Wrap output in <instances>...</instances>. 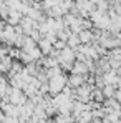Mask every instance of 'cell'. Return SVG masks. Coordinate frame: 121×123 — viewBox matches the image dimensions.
<instances>
[{
  "label": "cell",
  "mask_w": 121,
  "mask_h": 123,
  "mask_svg": "<svg viewBox=\"0 0 121 123\" xmlns=\"http://www.w3.org/2000/svg\"><path fill=\"white\" fill-rule=\"evenodd\" d=\"M66 85H68V75H66L65 72H61L60 75H57V77H52V78L48 80L50 95H52V97H57V95L63 93V90L66 88Z\"/></svg>",
  "instance_id": "1"
},
{
  "label": "cell",
  "mask_w": 121,
  "mask_h": 123,
  "mask_svg": "<svg viewBox=\"0 0 121 123\" xmlns=\"http://www.w3.org/2000/svg\"><path fill=\"white\" fill-rule=\"evenodd\" d=\"M7 98H8V102L13 103V105H25V103L28 102V97L25 95V92L22 90V88H15V86H12L10 85V88H8V95H7Z\"/></svg>",
  "instance_id": "2"
},
{
  "label": "cell",
  "mask_w": 121,
  "mask_h": 123,
  "mask_svg": "<svg viewBox=\"0 0 121 123\" xmlns=\"http://www.w3.org/2000/svg\"><path fill=\"white\" fill-rule=\"evenodd\" d=\"M17 30H15V27L13 25H5V28L2 30V33H0V38L3 42V45H8V47H15V42H17Z\"/></svg>",
  "instance_id": "3"
},
{
  "label": "cell",
  "mask_w": 121,
  "mask_h": 123,
  "mask_svg": "<svg viewBox=\"0 0 121 123\" xmlns=\"http://www.w3.org/2000/svg\"><path fill=\"white\" fill-rule=\"evenodd\" d=\"M88 77H90V75L70 73V75H68V86H70V88H73V90H76V88L83 86L85 83H88Z\"/></svg>",
  "instance_id": "4"
},
{
  "label": "cell",
  "mask_w": 121,
  "mask_h": 123,
  "mask_svg": "<svg viewBox=\"0 0 121 123\" xmlns=\"http://www.w3.org/2000/svg\"><path fill=\"white\" fill-rule=\"evenodd\" d=\"M20 27H22V30H23V35H30L37 28V22L33 20V18H30L28 15H25L20 22Z\"/></svg>",
  "instance_id": "5"
},
{
  "label": "cell",
  "mask_w": 121,
  "mask_h": 123,
  "mask_svg": "<svg viewBox=\"0 0 121 123\" xmlns=\"http://www.w3.org/2000/svg\"><path fill=\"white\" fill-rule=\"evenodd\" d=\"M12 65H13V58H12L10 55H7V57H0V72H2L3 75H8V73H10Z\"/></svg>",
  "instance_id": "6"
},
{
  "label": "cell",
  "mask_w": 121,
  "mask_h": 123,
  "mask_svg": "<svg viewBox=\"0 0 121 123\" xmlns=\"http://www.w3.org/2000/svg\"><path fill=\"white\" fill-rule=\"evenodd\" d=\"M38 47H40V50H41V53H43V55H52V53H53V50H55L53 43L48 40V38H45V37L38 42Z\"/></svg>",
  "instance_id": "7"
},
{
  "label": "cell",
  "mask_w": 121,
  "mask_h": 123,
  "mask_svg": "<svg viewBox=\"0 0 121 123\" xmlns=\"http://www.w3.org/2000/svg\"><path fill=\"white\" fill-rule=\"evenodd\" d=\"M78 37H80L81 45H90V43H93V42H95L93 30H81L80 33H78Z\"/></svg>",
  "instance_id": "8"
},
{
  "label": "cell",
  "mask_w": 121,
  "mask_h": 123,
  "mask_svg": "<svg viewBox=\"0 0 121 123\" xmlns=\"http://www.w3.org/2000/svg\"><path fill=\"white\" fill-rule=\"evenodd\" d=\"M85 110H88L86 103H81V102H78V100H75V102H73V105H71V115L75 117V120L80 117Z\"/></svg>",
  "instance_id": "9"
},
{
  "label": "cell",
  "mask_w": 121,
  "mask_h": 123,
  "mask_svg": "<svg viewBox=\"0 0 121 123\" xmlns=\"http://www.w3.org/2000/svg\"><path fill=\"white\" fill-rule=\"evenodd\" d=\"M35 47H38V43L33 40L32 37H28V35L23 37V42H22V50H23V52H30V50H33Z\"/></svg>",
  "instance_id": "10"
},
{
  "label": "cell",
  "mask_w": 121,
  "mask_h": 123,
  "mask_svg": "<svg viewBox=\"0 0 121 123\" xmlns=\"http://www.w3.org/2000/svg\"><path fill=\"white\" fill-rule=\"evenodd\" d=\"M101 90L104 93V98H116V93H118V86L116 85H104Z\"/></svg>",
  "instance_id": "11"
},
{
  "label": "cell",
  "mask_w": 121,
  "mask_h": 123,
  "mask_svg": "<svg viewBox=\"0 0 121 123\" xmlns=\"http://www.w3.org/2000/svg\"><path fill=\"white\" fill-rule=\"evenodd\" d=\"M93 118H95V117H93V111H91V110H85L80 117L76 118V123H90Z\"/></svg>",
  "instance_id": "12"
},
{
  "label": "cell",
  "mask_w": 121,
  "mask_h": 123,
  "mask_svg": "<svg viewBox=\"0 0 121 123\" xmlns=\"http://www.w3.org/2000/svg\"><path fill=\"white\" fill-rule=\"evenodd\" d=\"M66 45H68L70 48L76 50V48H78V47L81 45V42H80V37H78V33H71V35H70V38H68V42H66Z\"/></svg>",
  "instance_id": "13"
},
{
  "label": "cell",
  "mask_w": 121,
  "mask_h": 123,
  "mask_svg": "<svg viewBox=\"0 0 121 123\" xmlns=\"http://www.w3.org/2000/svg\"><path fill=\"white\" fill-rule=\"evenodd\" d=\"M104 100H106V98H104V93H103V90H101V88H95V92H93V102L103 103Z\"/></svg>",
  "instance_id": "14"
},
{
  "label": "cell",
  "mask_w": 121,
  "mask_h": 123,
  "mask_svg": "<svg viewBox=\"0 0 121 123\" xmlns=\"http://www.w3.org/2000/svg\"><path fill=\"white\" fill-rule=\"evenodd\" d=\"M5 25H7V22H5V20H2V18H0V33H2V30L5 28Z\"/></svg>",
  "instance_id": "15"
},
{
  "label": "cell",
  "mask_w": 121,
  "mask_h": 123,
  "mask_svg": "<svg viewBox=\"0 0 121 123\" xmlns=\"http://www.w3.org/2000/svg\"><path fill=\"white\" fill-rule=\"evenodd\" d=\"M90 123H104V122H103V118H96V117H95Z\"/></svg>",
  "instance_id": "16"
},
{
  "label": "cell",
  "mask_w": 121,
  "mask_h": 123,
  "mask_svg": "<svg viewBox=\"0 0 121 123\" xmlns=\"http://www.w3.org/2000/svg\"><path fill=\"white\" fill-rule=\"evenodd\" d=\"M2 47H3V42H2V38H0V48H2Z\"/></svg>",
  "instance_id": "17"
}]
</instances>
